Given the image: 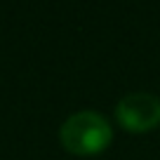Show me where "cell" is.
<instances>
[{"mask_svg": "<svg viewBox=\"0 0 160 160\" xmlns=\"http://www.w3.org/2000/svg\"><path fill=\"white\" fill-rule=\"evenodd\" d=\"M113 139L108 120L97 111H78L64 120L59 141L73 155H97L108 148Z\"/></svg>", "mask_w": 160, "mask_h": 160, "instance_id": "obj_1", "label": "cell"}, {"mask_svg": "<svg viewBox=\"0 0 160 160\" xmlns=\"http://www.w3.org/2000/svg\"><path fill=\"white\" fill-rule=\"evenodd\" d=\"M115 118L127 132H151L160 125V99L151 92H130L115 104Z\"/></svg>", "mask_w": 160, "mask_h": 160, "instance_id": "obj_2", "label": "cell"}]
</instances>
